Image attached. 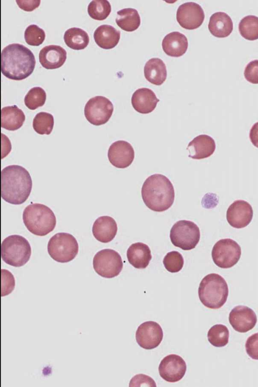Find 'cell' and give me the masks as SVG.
<instances>
[{
	"instance_id": "6da1fadb",
	"label": "cell",
	"mask_w": 258,
	"mask_h": 387,
	"mask_svg": "<svg viewBox=\"0 0 258 387\" xmlns=\"http://www.w3.org/2000/svg\"><path fill=\"white\" fill-rule=\"evenodd\" d=\"M36 64L33 52L19 43L9 44L1 52V72L7 78L20 81L28 77Z\"/></svg>"
},
{
	"instance_id": "7a4b0ae2",
	"label": "cell",
	"mask_w": 258,
	"mask_h": 387,
	"mask_svg": "<svg viewBox=\"0 0 258 387\" xmlns=\"http://www.w3.org/2000/svg\"><path fill=\"white\" fill-rule=\"evenodd\" d=\"M32 181L29 172L23 167L12 165L1 172V196L13 205L24 203L31 191Z\"/></svg>"
},
{
	"instance_id": "3957f363",
	"label": "cell",
	"mask_w": 258,
	"mask_h": 387,
	"mask_svg": "<svg viewBox=\"0 0 258 387\" xmlns=\"http://www.w3.org/2000/svg\"><path fill=\"white\" fill-rule=\"evenodd\" d=\"M141 195L146 206L155 212H163L173 204L175 192L170 180L165 175L155 174L149 176L142 187Z\"/></svg>"
},
{
	"instance_id": "277c9868",
	"label": "cell",
	"mask_w": 258,
	"mask_h": 387,
	"mask_svg": "<svg viewBox=\"0 0 258 387\" xmlns=\"http://www.w3.org/2000/svg\"><path fill=\"white\" fill-rule=\"evenodd\" d=\"M228 285L223 277L216 273L206 275L201 281L198 294L206 307L218 309L225 303L228 296Z\"/></svg>"
},
{
	"instance_id": "5b68a950",
	"label": "cell",
	"mask_w": 258,
	"mask_h": 387,
	"mask_svg": "<svg viewBox=\"0 0 258 387\" xmlns=\"http://www.w3.org/2000/svg\"><path fill=\"white\" fill-rule=\"evenodd\" d=\"M23 220L27 229L37 236H45L52 231L56 223L53 212L39 203L27 206L23 211Z\"/></svg>"
},
{
	"instance_id": "8992f818",
	"label": "cell",
	"mask_w": 258,
	"mask_h": 387,
	"mask_svg": "<svg viewBox=\"0 0 258 387\" xmlns=\"http://www.w3.org/2000/svg\"><path fill=\"white\" fill-rule=\"evenodd\" d=\"M31 254L29 242L21 235L9 236L2 242V259L10 266L15 267L24 266L29 261Z\"/></svg>"
},
{
	"instance_id": "52a82bcc",
	"label": "cell",
	"mask_w": 258,
	"mask_h": 387,
	"mask_svg": "<svg viewBox=\"0 0 258 387\" xmlns=\"http://www.w3.org/2000/svg\"><path fill=\"white\" fill-rule=\"evenodd\" d=\"M50 257L57 262L64 263L74 260L79 251V244L72 234L60 232L52 236L47 245Z\"/></svg>"
},
{
	"instance_id": "ba28073f",
	"label": "cell",
	"mask_w": 258,
	"mask_h": 387,
	"mask_svg": "<svg viewBox=\"0 0 258 387\" xmlns=\"http://www.w3.org/2000/svg\"><path fill=\"white\" fill-rule=\"evenodd\" d=\"M172 243L184 250L196 247L200 239L199 227L193 222L182 220L176 222L170 232Z\"/></svg>"
},
{
	"instance_id": "9c48e42d",
	"label": "cell",
	"mask_w": 258,
	"mask_h": 387,
	"mask_svg": "<svg viewBox=\"0 0 258 387\" xmlns=\"http://www.w3.org/2000/svg\"><path fill=\"white\" fill-rule=\"evenodd\" d=\"M93 266L95 272L99 276L112 278L121 272L123 262L118 252L107 248L99 251L94 255Z\"/></svg>"
},
{
	"instance_id": "30bf717a",
	"label": "cell",
	"mask_w": 258,
	"mask_h": 387,
	"mask_svg": "<svg viewBox=\"0 0 258 387\" xmlns=\"http://www.w3.org/2000/svg\"><path fill=\"white\" fill-rule=\"evenodd\" d=\"M241 254L239 245L230 238L222 239L214 245L212 257L215 264L223 268H230L239 261Z\"/></svg>"
},
{
	"instance_id": "8fae6325",
	"label": "cell",
	"mask_w": 258,
	"mask_h": 387,
	"mask_svg": "<svg viewBox=\"0 0 258 387\" xmlns=\"http://www.w3.org/2000/svg\"><path fill=\"white\" fill-rule=\"evenodd\" d=\"M113 111V105L107 98L97 96L90 98L84 108V114L87 120L94 125L106 123L110 118Z\"/></svg>"
},
{
	"instance_id": "7c38bea8",
	"label": "cell",
	"mask_w": 258,
	"mask_h": 387,
	"mask_svg": "<svg viewBox=\"0 0 258 387\" xmlns=\"http://www.w3.org/2000/svg\"><path fill=\"white\" fill-rule=\"evenodd\" d=\"M163 337V330L156 322L147 321L141 324L136 333L138 345L145 349L150 350L158 347Z\"/></svg>"
},
{
	"instance_id": "4fadbf2b",
	"label": "cell",
	"mask_w": 258,
	"mask_h": 387,
	"mask_svg": "<svg viewBox=\"0 0 258 387\" xmlns=\"http://www.w3.org/2000/svg\"><path fill=\"white\" fill-rule=\"evenodd\" d=\"M205 19L204 12L199 4L187 2L180 5L177 11L176 20L179 25L187 30L199 28Z\"/></svg>"
},
{
	"instance_id": "5bb4252c",
	"label": "cell",
	"mask_w": 258,
	"mask_h": 387,
	"mask_svg": "<svg viewBox=\"0 0 258 387\" xmlns=\"http://www.w3.org/2000/svg\"><path fill=\"white\" fill-rule=\"evenodd\" d=\"M158 369L159 374L163 379L169 382H175L184 376L186 364L181 357L170 354L161 360Z\"/></svg>"
},
{
	"instance_id": "9a60e30c",
	"label": "cell",
	"mask_w": 258,
	"mask_h": 387,
	"mask_svg": "<svg viewBox=\"0 0 258 387\" xmlns=\"http://www.w3.org/2000/svg\"><path fill=\"white\" fill-rule=\"evenodd\" d=\"M253 213L252 208L248 202L241 200H236L228 207L226 219L232 227L242 228L251 221Z\"/></svg>"
},
{
	"instance_id": "2e32d148",
	"label": "cell",
	"mask_w": 258,
	"mask_h": 387,
	"mask_svg": "<svg viewBox=\"0 0 258 387\" xmlns=\"http://www.w3.org/2000/svg\"><path fill=\"white\" fill-rule=\"evenodd\" d=\"M110 163L118 168H125L131 165L135 158V151L131 144L119 140L113 143L108 151Z\"/></svg>"
},
{
	"instance_id": "e0dca14e",
	"label": "cell",
	"mask_w": 258,
	"mask_h": 387,
	"mask_svg": "<svg viewBox=\"0 0 258 387\" xmlns=\"http://www.w3.org/2000/svg\"><path fill=\"white\" fill-rule=\"evenodd\" d=\"M232 328L239 333H246L252 329L257 322V316L250 308L243 305L234 307L229 315Z\"/></svg>"
},
{
	"instance_id": "ac0fdd59",
	"label": "cell",
	"mask_w": 258,
	"mask_h": 387,
	"mask_svg": "<svg viewBox=\"0 0 258 387\" xmlns=\"http://www.w3.org/2000/svg\"><path fill=\"white\" fill-rule=\"evenodd\" d=\"M67 54L66 50L59 45H47L39 52V62L46 69H56L63 64L67 59Z\"/></svg>"
},
{
	"instance_id": "d6986e66",
	"label": "cell",
	"mask_w": 258,
	"mask_h": 387,
	"mask_svg": "<svg viewBox=\"0 0 258 387\" xmlns=\"http://www.w3.org/2000/svg\"><path fill=\"white\" fill-rule=\"evenodd\" d=\"M214 140L207 135H200L190 141L187 147L188 157L194 159H203L211 156L215 152Z\"/></svg>"
},
{
	"instance_id": "ffe728a7",
	"label": "cell",
	"mask_w": 258,
	"mask_h": 387,
	"mask_svg": "<svg viewBox=\"0 0 258 387\" xmlns=\"http://www.w3.org/2000/svg\"><path fill=\"white\" fill-rule=\"evenodd\" d=\"M155 93L151 89L142 88L137 89L133 94L132 104L137 112L148 114L152 112L159 102Z\"/></svg>"
},
{
	"instance_id": "44dd1931",
	"label": "cell",
	"mask_w": 258,
	"mask_h": 387,
	"mask_svg": "<svg viewBox=\"0 0 258 387\" xmlns=\"http://www.w3.org/2000/svg\"><path fill=\"white\" fill-rule=\"evenodd\" d=\"M117 225L115 220L108 216L98 218L94 222L92 233L94 237L102 243L112 240L116 235Z\"/></svg>"
},
{
	"instance_id": "7402d4cb",
	"label": "cell",
	"mask_w": 258,
	"mask_h": 387,
	"mask_svg": "<svg viewBox=\"0 0 258 387\" xmlns=\"http://www.w3.org/2000/svg\"><path fill=\"white\" fill-rule=\"evenodd\" d=\"M164 52L172 57H179L187 50L188 41L186 36L177 31L171 32L166 35L162 42Z\"/></svg>"
},
{
	"instance_id": "603a6c76",
	"label": "cell",
	"mask_w": 258,
	"mask_h": 387,
	"mask_svg": "<svg viewBox=\"0 0 258 387\" xmlns=\"http://www.w3.org/2000/svg\"><path fill=\"white\" fill-rule=\"evenodd\" d=\"M233 28V22L226 13L216 12L210 17L208 29L213 36L218 38L226 37L231 33Z\"/></svg>"
},
{
	"instance_id": "cb8c5ba5",
	"label": "cell",
	"mask_w": 258,
	"mask_h": 387,
	"mask_svg": "<svg viewBox=\"0 0 258 387\" xmlns=\"http://www.w3.org/2000/svg\"><path fill=\"white\" fill-rule=\"evenodd\" d=\"M127 258L130 264L137 269H145L152 259L151 250L146 244L137 242L127 250Z\"/></svg>"
},
{
	"instance_id": "d4e9b609",
	"label": "cell",
	"mask_w": 258,
	"mask_h": 387,
	"mask_svg": "<svg viewBox=\"0 0 258 387\" xmlns=\"http://www.w3.org/2000/svg\"><path fill=\"white\" fill-rule=\"evenodd\" d=\"M94 39L96 43L101 48L109 49L118 44L120 32L114 27L109 25H102L95 30Z\"/></svg>"
},
{
	"instance_id": "484cf974",
	"label": "cell",
	"mask_w": 258,
	"mask_h": 387,
	"mask_svg": "<svg viewBox=\"0 0 258 387\" xmlns=\"http://www.w3.org/2000/svg\"><path fill=\"white\" fill-rule=\"evenodd\" d=\"M25 120L24 113L15 105L4 107L1 110V127L6 130H17Z\"/></svg>"
},
{
	"instance_id": "4316f807",
	"label": "cell",
	"mask_w": 258,
	"mask_h": 387,
	"mask_svg": "<svg viewBox=\"0 0 258 387\" xmlns=\"http://www.w3.org/2000/svg\"><path fill=\"white\" fill-rule=\"evenodd\" d=\"M144 76L150 83L157 86L162 85L167 77L166 67L159 58H152L146 63Z\"/></svg>"
},
{
	"instance_id": "83f0119b",
	"label": "cell",
	"mask_w": 258,
	"mask_h": 387,
	"mask_svg": "<svg viewBox=\"0 0 258 387\" xmlns=\"http://www.w3.org/2000/svg\"><path fill=\"white\" fill-rule=\"evenodd\" d=\"M115 22L121 29L127 32L136 30L140 25V16L136 9L125 8L118 11Z\"/></svg>"
},
{
	"instance_id": "f1b7e54d",
	"label": "cell",
	"mask_w": 258,
	"mask_h": 387,
	"mask_svg": "<svg viewBox=\"0 0 258 387\" xmlns=\"http://www.w3.org/2000/svg\"><path fill=\"white\" fill-rule=\"evenodd\" d=\"M66 45L74 50L85 49L89 44L88 33L80 28L73 27L67 30L63 35Z\"/></svg>"
},
{
	"instance_id": "f546056e",
	"label": "cell",
	"mask_w": 258,
	"mask_h": 387,
	"mask_svg": "<svg viewBox=\"0 0 258 387\" xmlns=\"http://www.w3.org/2000/svg\"><path fill=\"white\" fill-rule=\"evenodd\" d=\"M238 29L240 35L248 40L258 39V17L253 15H248L240 21Z\"/></svg>"
},
{
	"instance_id": "4dcf8cb0",
	"label": "cell",
	"mask_w": 258,
	"mask_h": 387,
	"mask_svg": "<svg viewBox=\"0 0 258 387\" xmlns=\"http://www.w3.org/2000/svg\"><path fill=\"white\" fill-rule=\"evenodd\" d=\"M207 336L211 344L214 347H222L228 343L229 332L225 325L217 324L210 329Z\"/></svg>"
},
{
	"instance_id": "1f68e13d",
	"label": "cell",
	"mask_w": 258,
	"mask_h": 387,
	"mask_svg": "<svg viewBox=\"0 0 258 387\" xmlns=\"http://www.w3.org/2000/svg\"><path fill=\"white\" fill-rule=\"evenodd\" d=\"M34 131L40 135H49L54 126V118L52 114L46 112H40L33 120Z\"/></svg>"
},
{
	"instance_id": "d6a6232c",
	"label": "cell",
	"mask_w": 258,
	"mask_h": 387,
	"mask_svg": "<svg viewBox=\"0 0 258 387\" xmlns=\"http://www.w3.org/2000/svg\"><path fill=\"white\" fill-rule=\"evenodd\" d=\"M87 11L90 17L93 19L103 20L109 15L111 7L107 0H94L88 5Z\"/></svg>"
},
{
	"instance_id": "836d02e7",
	"label": "cell",
	"mask_w": 258,
	"mask_h": 387,
	"mask_svg": "<svg viewBox=\"0 0 258 387\" xmlns=\"http://www.w3.org/2000/svg\"><path fill=\"white\" fill-rule=\"evenodd\" d=\"M46 99V93L40 87L31 88L24 98L26 106L30 110H35L44 104Z\"/></svg>"
},
{
	"instance_id": "e575fe53",
	"label": "cell",
	"mask_w": 258,
	"mask_h": 387,
	"mask_svg": "<svg viewBox=\"0 0 258 387\" xmlns=\"http://www.w3.org/2000/svg\"><path fill=\"white\" fill-rule=\"evenodd\" d=\"M24 38L26 42L31 46H39L45 40V33L38 26L32 24L28 26L24 32Z\"/></svg>"
},
{
	"instance_id": "d590c367",
	"label": "cell",
	"mask_w": 258,
	"mask_h": 387,
	"mask_svg": "<svg viewBox=\"0 0 258 387\" xmlns=\"http://www.w3.org/2000/svg\"><path fill=\"white\" fill-rule=\"evenodd\" d=\"M163 263L165 269L169 272L177 273L180 271L184 264L182 255L177 251L168 252L164 256Z\"/></svg>"
},
{
	"instance_id": "8d00e7d4",
	"label": "cell",
	"mask_w": 258,
	"mask_h": 387,
	"mask_svg": "<svg viewBox=\"0 0 258 387\" xmlns=\"http://www.w3.org/2000/svg\"><path fill=\"white\" fill-rule=\"evenodd\" d=\"M2 296H3L13 291L15 287V279L11 273L5 269H2Z\"/></svg>"
},
{
	"instance_id": "74e56055",
	"label": "cell",
	"mask_w": 258,
	"mask_h": 387,
	"mask_svg": "<svg viewBox=\"0 0 258 387\" xmlns=\"http://www.w3.org/2000/svg\"><path fill=\"white\" fill-rule=\"evenodd\" d=\"M244 75L245 79L252 84H258V59L249 62L246 66Z\"/></svg>"
},
{
	"instance_id": "f35d334b",
	"label": "cell",
	"mask_w": 258,
	"mask_h": 387,
	"mask_svg": "<svg viewBox=\"0 0 258 387\" xmlns=\"http://www.w3.org/2000/svg\"><path fill=\"white\" fill-rule=\"evenodd\" d=\"M247 355L254 360H258V333L249 336L245 343Z\"/></svg>"
},
{
	"instance_id": "ab89813d",
	"label": "cell",
	"mask_w": 258,
	"mask_h": 387,
	"mask_svg": "<svg viewBox=\"0 0 258 387\" xmlns=\"http://www.w3.org/2000/svg\"><path fill=\"white\" fill-rule=\"evenodd\" d=\"M16 2L21 9L30 12L38 8L41 1L39 0H16Z\"/></svg>"
},
{
	"instance_id": "60d3db41",
	"label": "cell",
	"mask_w": 258,
	"mask_h": 387,
	"mask_svg": "<svg viewBox=\"0 0 258 387\" xmlns=\"http://www.w3.org/2000/svg\"><path fill=\"white\" fill-rule=\"evenodd\" d=\"M249 139L251 143L258 148V122L251 127L249 133Z\"/></svg>"
}]
</instances>
